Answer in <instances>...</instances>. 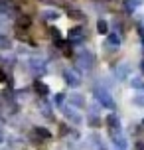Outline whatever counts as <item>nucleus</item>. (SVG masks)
I'll return each mask as SVG.
<instances>
[{
  "mask_svg": "<svg viewBox=\"0 0 144 150\" xmlns=\"http://www.w3.org/2000/svg\"><path fill=\"white\" fill-rule=\"evenodd\" d=\"M99 30L105 34V32H107V24H105V22H99Z\"/></svg>",
  "mask_w": 144,
  "mask_h": 150,
  "instance_id": "7ed1b4c3",
  "label": "nucleus"
},
{
  "mask_svg": "<svg viewBox=\"0 0 144 150\" xmlns=\"http://www.w3.org/2000/svg\"><path fill=\"white\" fill-rule=\"evenodd\" d=\"M36 89H38L40 93H46V91H47V89H46V85H42V83H36Z\"/></svg>",
  "mask_w": 144,
  "mask_h": 150,
  "instance_id": "f03ea898",
  "label": "nucleus"
},
{
  "mask_svg": "<svg viewBox=\"0 0 144 150\" xmlns=\"http://www.w3.org/2000/svg\"><path fill=\"white\" fill-rule=\"evenodd\" d=\"M34 136L40 138V140H49V138H52V134L47 132L46 128H34Z\"/></svg>",
  "mask_w": 144,
  "mask_h": 150,
  "instance_id": "f257e3e1",
  "label": "nucleus"
}]
</instances>
